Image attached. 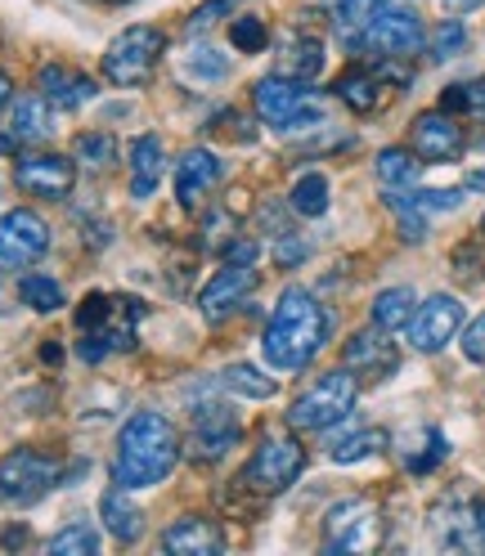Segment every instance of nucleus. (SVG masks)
<instances>
[{"label":"nucleus","mask_w":485,"mask_h":556,"mask_svg":"<svg viewBox=\"0 0 485 556\" xmlns=\"http://www.w3.org/2000/svg\"><path fill=\"white\" fill-rule=\"evenodd\" d=\"M440 109L445 113H476V117H485V77L481 81H472V86H449L445 90V99H440Z\"/></svg>","instance_id":"c9c22d12"},{"label":"nucleus","mask_w":485,"mask_h":556,"mask_svg":"<svg viewBox=\"0 0 485 556\" xmlns=\"http://www.w3.org/2000/svg\"><path fill=\"white\" fill-rule=\"evenodd\" d=\"M50 252V225L27 212V206H14V212L0 216V269L18 274L27 265H37Z\"/></svg>","instance_id":"9b49d317"},{"label":"nucleus","mask_w":485,"mask_h":556,"mask_svg":"<svg viewBox=\"0 0 485 556\" xmlns=\"http://www.w3.org/2000/svg\"><path fill=\"white\" fill-rule=\"evenodd\" d=\"M413 153H419L423 162H455L463 153V126L445 109L423 113L419 122H413Z\"/></svg>","instance_id":"a211bd4d"},{"label":"nucleus","mask_w":485,"mask_h":556,"mask_svg":"<svg viewBox=\"0 0 485 556\" xmlns=\"http://www.w3.org/2000/svg\"><path fill=\"white\" fill-rule=\"evenodd\" d=\"M419 153L413 149H383L377 153V162H373V170H377V180H383V189H409L413 180H419Z\"/></svg>","instance_id":"cd10ccee"},{"label":"nucleus","mask_w":485,"mask_h":556,"mask_svg":"<svg viewBox=\"0 0 485 556\" xmlns=\"http://www.w3.org/2000/svg\"><path fill=\"white\" fill-rule=\"evenodd\" d=\"M463 46H468V27H463L459 18L440 23V27L432 31V41H427V50H432V63H449V59H455Z\"/></svg>","instance_id":"f704fd0d"},{"label":"nucleus","mask_w":485,"mask_h":556,"mask_svg":"<svg viewBox=\"0 0 485 556\" xmlns=\"http://www.w3.org/2000/svg\"><path fill=\"white\" fill-rule=\"evenodd\" d=\"M18 296L37 309V315H54V309L63 305V288L54 283V278H46V274H27L18 283Z\"/></svg>","instance_id":"72a5a7b5"},{"label":"nucleus","mask_w":485,"mask_h":556,"mask_svg":"<svg viewBox=\"0 0 485 556\" xmlns=\"http://www.w3.org/2000/svg\"><path fill=\"white\" fill-rule=\"evenodd\" d=\"M73 153H77V162H86L95 170H109L117 162V139L109 130H86V135H77V149Z\"/></svg>","instance_id":"473e14b6"},{"label":"nucleus","mask_w":485,"mask_h":556,"mask_svg":"<svg viewBox=\"0 0 485 556\" xmlns=\"http://www.w3.org/2000/svg\"><path fill=\"white\" fill-rule=\"evenodd\" d=\"M229 41H234V50H242V54H261L265 41H270V31H265L261 18H234V23H229Z\"/></svg>","instance_id":"e433bc0d"},{"label":"nucleus","mask_w":485,"mask_h":556,"mask_svg":"<svg viewBox=\"0 0 485 556\" xmlns=\"http://www.w3.org/2000/svg\"><path fill=\"white\" fill-rule=\"evenodd\" d=\"M485 0H445V10L449 14H472V10H481Z\"/></svg>","instance_id":"a18cd8bd"},{"label":"nucleus","mask_w":485,"mask_h":556,"mask_svg":"<svg viewBox=\"0 0 485 556\" xmlns=\"http://www.w3.org/2000/svg\"><path fill=\"white\" fill-rule=\"evenodd\" d=\"M225 261L252 265V261H257V242H252V238H234V242H229V252H225Z\"/></svg>","instance_id":"79ce46f5"},{"label":"nucleus","mask_w":485,"mask_h":556,"mask_svg":"<svg viewBox=\"0 0 485 556\" xmlns=\"http://www.w3.org/2000/svg\"><path fill=\"white\" fill-rule=\"evenodd\" d=\"M301 471H306V448L293 435L274 431L252 448V463L242 471V480H248V490H257V494H284Z\"/></svg>","instance_id":"6e6552de"},{"label":"nucleus","mask_w":485,"mask_h":556,"mask_svg":"<svg viewBox=\"0 0 485 556\" xmlns=\"http://www.w3.org/2000/svg\"><path fill=\"white\" fill-rule=\"evenodd\" d=\"M405 193H409V189H405ZM409 202H419L423 212L432 216V212H455V206L463 202V193H459V189H413Z\"/></svg>","instance_id":"58836bf2"},{"label":"nucleus","mask_w":485,"mask_h":556,"mask_svg":"<svg viewBox=\"0 0 485 556\" xmlns=\"http://www.w3.org/2000/svg\"><path fill=\"white\" fill-rule=\"evenodd\" d=\"M328 337H333V315L320 305V296L306 292V288H288L279 296V305H274L270 324H265L261 351H265L270 368L297 372L324 351Z\"/></svg>","instance_id":"f257e3e1"},{"label":"nucleus","mask_w":485,"mask_h":556,"mask_svg":"<svg viewBox=\"0 0 485 556\" xmlns=\"http://www.w3.org/2000/svg\"><path fill=\"white\" fill-rule=\"evenodd\" d=\"M252 103H257V117L274 130H297V126H315L324 122V109H320V99L310 94L306 81H293L284 73H270L257 81L252 90Z\"/></svg>","instance_id":"39448f33"},{"label":"nucleus","mask_w":485,"mask_h":556,"mask_svg":"<svg viewBox=\"0 0 485 556\" xmlns=\"http://www.w3.org/2000/svg\"><path fill=\"white\" fill-rule=\"evenodd\" d=\"M59 484V463L41 448H10L0 458V503L10 507H37Z\"/></svg>","instance_id":"423d86ee"},{"label":"nucleus","mask_w":485,"mask_h":556,"mask_svg":"<svg viewBox=\"0 0 485 556\" xmlns=\"http://www.w3.org/2000/svg\"><path fill=\"white\" fill-rule=\"evenodd\" d=\"M181 463V435L162 413L145 408L126 417V427L117 431L113 444V484L122 490H153L171 476V467Z\"/></svg>","instance_id":"f03ea898"},{"label":"nucleus","mask_w":485,"mask_h":556,"mask_svg":"<svg viewBox=\"0 0 485 556\" xmlns=\"http://www.w3.org/2000/svg\"><path fill=\"white\" fill-rule=\"evenodd\" d=\"M391 5V0H333V27H337V37L346 46H360L364 37V27L383 14Z\"/></svg>","instance_id":"393cba45"},{"label":"nucleus","mask_w":485,"mask_h":556,"mask_svg":"<svg viewBox=\"0 0 485 556\" xmlns=\"http://www.w3.org/2000/svg\"><path fill=\"white\" fill-rule=\"evenodd\" d=\"M405 77L391 73V67H351V73L337 77V99L346 103V109L356 113H377L387 103V86H400Z\"/></svg>","instance_id":"f3484780"},{"label":"nucleus","mask_w":485,"mask_h":556,"mask_svg":"<svg viewBox=\"0 0 485 556\" xmlns=\"http://www.w3.org/2000/svg\"><path fill=\"white\" fill-rule=\"evenodd\" d=\"M383 539V511L369 498H341L324 516V547L328 552H369Z\"/></svg>","instance_id":"1a4fd4ad"},{"label":"nucleus","mask_w":485,"mask_h":556,"mask_svg":"<svg viewBox=\"0 0 485 556\" xmlns=\"http://www.w3.org/2000/svg\"><path fill=\"white\" fill-rule=\"evenodd\" d=\"M50 556H95L99 552V530L86 526V520H77V526H67L59 530L50 543H46Z\"/></svg>","instance_id":"2f4dec72"},{"label":"nucleus","mask_w":485,"mask_h":556,"mask_svg":"<svg viewBox=\"0 0 485 556\" xmlns=\"http://www.w3.org/2000/svg\"><path fill=\"white\" fill-rule=\"evenodd\" d=\"M377 448H387V431H377V427H364V431H351V435H341L328 444V458L341 463V467H351V463H364L373 458Z\"/></svg>","instance_id":"c85d7f7f"},{"label":"nucleus","mask_w":485,"mask_h":556,"mask_svg":"<svg viewBox=\"0 0 485 556\" xmlns=\"http://www.w3.org/2000/svg\"><path fill=\"white\" fill-rule=\"evenodd\" d=\"M356 400H360V381H356L351 368L324 372L315 387H306L293 400L288 427H297V431H333V427H341L346 417L356 413Z\"/></svg>","instance_id":"7ed1b4c3"},{"label":"nucleus","mask_w":485,"mask_h":556,"mask_svg":"<svg viewBox=\"0 0 485 556\" xmlns=\"http://www.w3.org/2000/svg\"><path fill=\"white\" fill-rule=\"evenodd\" d=\"M432 539L445 552H485V498L481 494H445L432 507Z\"/></svg>","instance_id":"0eeeda50"},{"label":"nucleus","mask_w":485,"mask_h":556,"mask_svg":"<svg viewBox=\"0 0 485 556\" xmlns=\"http://www.w3.org/2000/svg\"><path fill=\"white\" fill-rule=\"evenodd\" d=\"M166 54V37L149 23H135V27H122L117 37L103 50V81L113 86H145L158 63Z\"/></svg>","instance_id":"20e7f679"},{"label":"nucleus","mask_w":485,"mask_h":556,"mask_svg":"<svg viewBox=\"0 0 485 556\" xmlns=\"http://www.w3.org/2000/svg\"><path fill=\"white\" fill-rule=\"evenodd\" d=\"M288 202H293L297 216H310V220L324 216L328 212V176H320V170H306V176L293 185Z\"/></svg>","instance_id":"c756f323"},{"label":"nucleus","mask_w":485,"mask_h":556,"mask_svg":"<svg viewBox=\"0 0 485 556\" xmlns=\"http://www.w3.org/2000/svg\"><path fill=\"white\" fill-rule=\"evenodd\" d=\"M37 90L54 103V109H63V113H73V109H82V103L95 99V81L86 73H77V67H63V63H46L41 67Z\"/></svg>","instance_id":"412c9836"},{"label":"nucleus","mask_w":485,"mask_h":556,"mask_svg":"<svg viewBox=\"0 0 485 556\" xmlns=\"http://www.w3.org/2000/svg\"><path fill=\"white\" fill-rule=\"evenodd\" d=\"M234 5H238V0H207V5H198V10L189 14V37H202V31L212 27V23H221Z\"/></svg>","instance_id":"ea45409f"},{"label":"nucleus","mask_w":485,"mask_h":556,"mask_svg":"<svg viewBox=\"0 0 485 556\" xmlns=\"http://www.w3.org/2000/svg\"><path fill=\"white\" fill-rule=\"evenodd\" d=\"M284 238H288V242H284V248H279V261H284V265H297V261L306 256V248H301V242H297L293 233H284Z\"/></svg>","instance_id":"37998d69"},{"label":"nucleus","mask_w":485,"mask_h":556,"mask_svg":"<svg viewBox=\"0 0 485 556\" xmlns=\"http://www.w3.org/2000/svg\"><path fill=\"white\" fill-rule=\"evenodd\" d=\"M242 427L225 404H194V427H189V454L198 463H216L238 444Z\"/></svg>","instance_id":"2eb2a0df"},{"label":"nucleus","mask_w":485,"mask_h":556,"mask_svg":"<svg viewBox=\"0 0 485 556\" xmlns=\"http://www.w3.org/2000/svg\"><path fill=\"white\" fill-rule=\"evenodd\" d=\"M261 283V274L252 265H238V261H225L212 278H207V288L198 292V309L207 324H221L225 315H234V309H242V301H248Z\"/></svg>","instance_id":"4468645a"},{"label":"nucleus","mask_w":485,"mask_h":556,"mask_svg":"<svg viewBox=\"0 0 485 556\" xmlns=\"http://www.w3.org/2000/svg\"><path fill=\"white\" fill-rule=\"evenodd\" d=\"M463 355L468 364H485V309L463 328Z\"/></svg>","instance_id":"a19ab883"},{"label":"nucleus","mask_w":485,"mask_h":556,"mask_svg":"<svg viewBox=\"0 0 485 556\" xmlns=\"http://www.w3.org/2000/svg\"><path fill=\"white\" fill-rule=\"evenodd\" d=\"M279 73L293 81H315L324 73V46L315 37H293L279 54Z\"/></svg>","instance_id":"a878e982"},{"label":"nucleus","mask_w":485,"mask_h":556,"mask_svg":"<svg viewBox=\"0 0 485 556\" xmlns=\"http://www.w3.org/2000/svg\"><path fill=\"white\" fill-rule=\"evenodd\" d=\"M341 364L351 368L356 377H364V381H383V377H391L400 368V351H396L391 332H383L373 324V328H360L351 341L341 345Z\"/></svg>","instance_id":"dca6fc26"},{"label":"nucleus","mask_w":485,"mask_h":556,"mask_svg":"<svg viewBox=\"0 0 485 556\" xmlns=\"http://www.w3.org/2000/svg\"><path fill=\"white\" fill-rule=\"evenodd\" d=\"M221 176H225V162L216 153H207V149L181 153V162H176V198H181L185 212H194V206L221 185Z\"/></svg>","instance_id":"6ab92c4d"},{"label":"nucleus","mask_w":485,"mask_h":556,"mask_svg":"<svg viewBox=\"0 0 485 556\" xmlns=\"http://www.w3.org/2000/svg\"><path fill=\"white\" fill-rule=\"evenodd\" d=\"M423 18L405 10V5H387L383 14H377L369 27H364V37H360V50L377 54V59H405V54H419L423 50Z\"/></svg>","instance_id":"f8f14e48"},{"label":"nucleus","mask_w":485,"mask_h":556,"mask_svg":"<svg viewBox=\"0 0 485 556\" xmlns=\"http://www.w3.org/2000/svg\"><path fill=\"white\" fill-rule=\"evenodd\" d=\"M14 180L27 198H46L59 202L73 193L77 185V157H59V153H23L14 162Z\"/></svg>","instance_id":"ddd939ff"},{"label":"nucleus","mask_w":485,"mask_h":556,"mask_svg":"<svg viewBox=\"0 0 485 556\" xmlns=\"http://www.w3.org/2000/svg\"><path fill=\"white\" fill-rule=\"evenodd\" d=\"M166 176V149L158 135H140L130 144V193L135 198H153V189Z\"/></svg>","instance_id":"b1692460"},{"label":"nucleus","mask_w":485,"mask_h":556,"mask_svg":"<svg viewBox=\"0 0 485 556\" xmlns=\"http://www.w3.org/2000/svg\"><path fill=\"white\" fill-rule=\"evenodd\" d=\"M10 130L18 144H46L54 135V103L46 94H23L10 103Z\"/></svg>","instance_id":"4be33fe9"},{"label":"nucleus","mask_w":485,"mask_h":556,"mask_svg":"<svg viewBox=\"0 0 485 556\" xmlns=\"http://www.w3.org/2000/svg\"><path fill=\"white\" fill-rule=\"evenodd\" d=\"M225 547L221 530H216V520H207V516H181L176 526H166L162 534V552L171 556H216Z\"/></svg>","instance_id":"aec40b11"},{"label":"nucleus","mask_w":485,"mask_h":556,"mask_svg":"<svg viewBox=\"0 0 485 556\" xmlns=\"http://www.w3.org/2000/svg\"><path fill=\"white\" fill-rule=\"evenodd\" d=\"M10 103H14V81H10L5 67H0V109H10Z\"/></svg>","instance_id":"c03bdc74"},{"label":"nucleus","mask_w":485,"mask_h":556,"mask_svg":"<svg viewBox=\"0 0 485 556\" xmlns=\"http://www.w3.org/2000/svg\"><path fill=\"white\" fill-rule=\"evenodd\" d=\"M481 229H485V220H481Z\"/></svg>","instance_id":"de8ad7c7"},{"label":"nucleus","mask_w":485,"mask_h":556,"mask_svg":"<svg viewBox=\"0 0 485 556\" xmlns=\"http://www.w3.org/2000/svg\"><path fill=\"white\" fill-rule=\"evenodd\" d=\"M413 305H419V296H413V288H387L373 296V324L383 332H400L409 319H413Z\"/></svg>","instance_id":"bb28decb"},{"label":"nucleus","mask_w":485,"mask_h":556,"mask_svg":"<svg viewBox=\"0 0 485 556\" xmlns=\"http://www.w3.org/2000/svg\"><path fill=\"white\" fill-rule=\"evenodd\" d=\"M459 328H463V301L449 296V292H436L423 305H413V319L405 324V337L419 355H436L459 337Z\"/></svg>","instance_id":"9d476101"},{"label":"nucleus","mask_w":485,"mask_h":556,"mask_svg":"<svg viewBox=\"0 0 485 556\" xmlns=\"http://www.w3.org/2000/svg\"><path fill=\"white\" fill-rule=\"evenodd\" d=\"M99 520L117 543H140V534H145V511L135 507L130 490H122V484H113V490L99 498Z\"/></svg>","instance_id":"5701e85b"},{"label":"nucleus","mask_w":485,"mask_h":556,"mask_svg":"<svg viewBox=\"0 0 485 556\" xmlns=\"http://www.w3.org/2000/svg\"><path fill=\"white\" fill-rule=\"evenodd\" d=\"M189 73H194L198 81H225V77H229V59H221L212 46L194 50V54H189Z\"/></svg>","instance_id":"4c0bfd02"},{"label":"nucleus","mask_w":485,"mask_h":556,"mask_svg":"<svg viewBox=\"0 0 485 556\" xmlns=\"http://www.w3.org/2000/svg\"><path fill=\"white\" fill-rule=\"evenodd\" d=\"M109 5H126V0H109Z\"/></svg>","instance_id":"49530a36"},{"label":"nucleus","mask_w":485,"mask_h":556,"mask_svg":"<svg viewBox=\"0 0 485 556\" xmlns=\"http://www.w3.org/2000/svg\"><path fill=\"white\" fill-rule=\"evenodd\" d=\"M221 387L242 395V400H270L274 395V377H261L252 364H229L221 372Z\"/></svg>","instance_id":"7c9ffc66"}]
</instances>
